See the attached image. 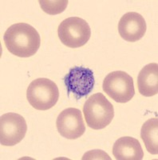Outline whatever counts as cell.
Here are the masks:
<instances>
[{"label":"cell","instance_id":"obj_3","mask_svg":"<svg viewBox=\"0 0 158 160\" xmlns=\"http://www.w3.org/2000/svg\"><path fill=\"white\" fill-rule=\"evenodd\" d=\"M29 103L38 111L52 108L58 102L59 91L56 83L46 78L35 79L30 83L26 91Z\"/></svg>","mask_w":158,"mask_h":160},{"label":"cell","instance_id":"obj_5","mask_svg":"<svg viewBox=\"0 0 158 160\" xmlns=\"http://www.w3.org/2000/svg\"><path fill=\"white\" fill-rule=\"evenodd\" d=\"M102 88L108 96L119 103L128 102L135 95L133 78L122 71L108 74L103 81Z\"/></svg>","mask_w":158,"mask_h":160},{"label":"cell","instance_id":"obj_1","mask_svg":"<svg viewBox=\"0 0 158 160\" xmlns=\"http://www.w3.org/2000/svg\"><path fill=\"white\" fill-rule=\"evenodd\" d=\"M4 43L9 52L20 58L36 54L40 48V35L34 27L25 22L13 24L6 31Z\"/></svg>","mask_w":158,"mask_h":160},{"label":"cell","instance_id":"obj_8","mask_svg":"<svg viewBox=\"0 0 158 160\" xmlns=\"http://www.w3.org/2000/svg\"><path fill=\"white\" fill-rule=\"evenodd\" d=\"M56 126L61 135L67 139H77L84 135L85 126L79 109L66 108L57 118Z\"/></svg>","mask_w":158,"mask_h":160},{"label":"cell","instance_id":"obj_9","mask_svg":"<svg viewBox=\"0 0 158 160\" xmlns=\"http://www.w3.org/2000/svg\"><path fill=\"white\" fill-rule=\"evenodd\" d=\"M146 22L139 13L128 12L121 18L118 23V32L127 42H136L141 39L146 32Z\"/></svg>","mask_w":158,"mask_h":160},{"label":"cell","instance_id":"obj_6","mask_svg":"<svg viewBox=\"0 0 158 160\" xmlns=\"http://www.w3.org/2000/svg\"><path fill=\"white\" fill-rule=\"evenodd\" d=\"M64 82L67 88L68 95H74L77 100L87 96L93 91L95 78L93 71L85 67H74L69 69L64 77Z\"/></svg>","mask_w":158,"mask_h":160},{"label":"cell","instance_id":"obj_7","mask_svg":"<svg viewBox=\"0 0 158 160\" xmlns=\"http://www.w3.org/2000/svg\"><path fill=\"white\" fill-rule=\"evenodd\" d=\"M27 131L25 118L16 113H7L0 118V142L12 147L19 143Z\"/></svg>","mask_w":158,"mask_h":160},{"label":"cell","instance_id":"obj_12","mask_svg":"<svg viewBox=\"0 0 158 160\" xmlns=\"http://www.w3.org/2000/svg\"><path fill=\"white\" fill-rule=\"evenodd\" d=\"M141 137L146 150L152 155L158 154V119L156 118L148 119L142 125Z\"/></svg>","mask_w":158,"mask_h":160},{"label":"cell","instance_id":"obj_11","mask_svg":"<svg viewBox=\"0 0 158 160\" xmlns=\"http://www.w3.org/2000/svg\"><path fill=\"white\" fill-rule=\"evenodd\" d=\"M138 91L145 97L158 93V64L153 62L145 66L137 77Z\"/></svg>","mask_w":158,"mask_h":160},{"label":"cell","instance_id":"obj_13","mask_svg":"<svg viewBox=\"0 0 158 160\" xmlns=\"http://www.w3.org/2000/svg\"><path fill=\"white\" fill-rule=\"evenodd\" d=\"M42 11L48 15H55L63 12L69 3L67 0H58V1H49V0H39L38 1Z\"/></svg>","mask_w":158,"mask_h":160},{"label":"cell","instance_id":"obj_10","mask_svg":"<svg viewBox=\"0 0 158 160\" xmlns=\"http://www.w3.org/2000/svg\"><path fill=\"white\" fill-rule=\"evenodd\" d=\"M113 155L117 160H141L143 158L144 152L136 138L125 136L113 144Z\"/></svg>","mask_w":158,"mask_h":160},{"label":"cell","instance_id":"obj_4","mask_svg":"<svg viewBox=\"0 0 158 160\" xmlns=\"http://www.w3.org/2000/svg\"><path fill=\"white\" fill-rule=\"evenodd\" d=\"M58 35L62 44L69 48H78L87 43L91 36V29L83 18L69 17L59 24Z\"/></svg>","mask_w":158,"mask_h":160},{"label":"cell","instance_id":"obj_14","mask_svg":"<svg viewBox=\"0 0 158 160\" xmlns=\"http://www.w3.org/2000/svg\"><path fill=\"white\" fill-rule=\"evenodd\" d=\"M98 158L110 159L109 155L101 150H94V151H89L82 157V159H98Z\"/></svg>","mask_w":158,"mask_h":160},{"label":"cell","instance_id":"obj_2","mask_svg":"<svg viewBox=\"0 0 158 160\" xmlns=\"http://www.w3.org/2000/svg\"><path fill=\"white\" fill-rule=\"evenodd\" d=\"M83 113L88 127L93 130L104 129L114 117L113 104L102 93L88 98L83 106Z\"/></svg>","mask_w":158,"mask_h":160}]
</instances>
